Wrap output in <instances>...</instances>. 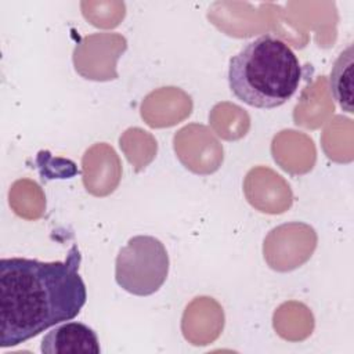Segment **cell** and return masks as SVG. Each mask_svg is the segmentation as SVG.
Here are the masks:
<instances>
[{"label": "cell", "instance_id": "obj_1", "mask_svg": "<svg viewBox=\"0 0 354 354\" xmlns=\"http://www.w3.org/2000/svg\"><path fill=\"white\" fill-rule=\"evenodd\" d=\"M76 245L64 261L0 260V347L18 346L77 317L87 300Z\"/></svg>", "mask_w": 354, "mask_h": 354}, {"label": "cell", "instance_id": "obj_2", "mask_svg": "<svg viewBox=\"0 0 354 354\" xmlns=\"http://www.w3.org/2000/svg\"><path fill=\"white\" fill-rule=\"evenodd\" d=\"M301 65L278 36L264 33L246 43L231 59L228 84L246 105L272 109L283 105L299 88Z\"/></svg>", "mask_w": 354, "mask_h": 354}, {"label": "cell", "instance_id": "obj_3", "mask_svg": "<svg viewBox=\"0 0 354 354\" xmlns=\"http://www.w3.org/2000/svg\"><path fill=\"white\" fill-rule=\"evenodd\" d=\"M167 274L169 254L165 245L155 236H133L116 256L115 279L131 295L149 296L158 292Z\"/></svg>", "mask_w": 354, "mask_h": 354}, {"label": "cell", "instance_id": "obj_4", "mask_svg": "<svg viewBox=\"0 0 354 354\" xmlns=\"http://www.w3.org/2000/svg\"><path fill=\"white\" fill-rule=\"evenodd\" d=\"M43 354H100L97 333L86 324L71 321L55 325L41 340Z\"/></svg>", "mask_w": 354, "mask_h": 354}, {"label": "cell", "instance_id": "obj_5", "mask_svg": "<svg viewBox=\"0 0 354 354\" xmlns=\"http://www.w3.org/2000/svg\"><path fill=\"white\" fill-rule=\"evenodd\" d=\"M329 86L335 101L339 106L347 112L353 113V100H354V50L353 44H348L336 58L330 76Z\"/></svg>", "mask_w": 354, "mask_h": 354}]
</instances>
